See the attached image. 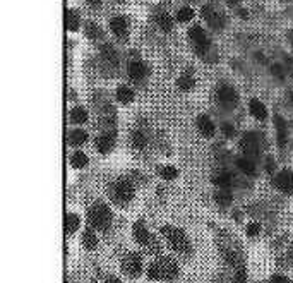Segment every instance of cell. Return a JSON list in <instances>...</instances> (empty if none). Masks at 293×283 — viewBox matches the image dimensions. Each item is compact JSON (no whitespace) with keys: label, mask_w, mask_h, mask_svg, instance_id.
<instances>
[{"label":"cell","mask_w":293,"mask_h":283,"mask_svg":"<svg viewBox=\"0 0 293 283\" xmlns=\"http://www.w3.org/2000/svg\"><path fill=\"white\" fill-rule=\"evenodd\" d=\"M127 72H129V77L132 81H142L149 74V69H148V66H146L144 62L134 60V62H130V64H129V69H127Z\"/></svg>","instance_id":"cell-9"},{"label":"cell","mask_w":293,"mask_h":283,"mask_svg":"<svg viewBox=\"0 0 293 283\" xmlns=\"http://www.w3.org/2000/svg\"><path fill=\"white\" fill-rule=\"evenodd\" d=\"M86 2L91 5V7H100V5H102L103 0H86Z\"/></svg>","instance_id":"cell-41"},{"label":"cell","mask_w":293,"mask_h":283,"mask_svg":"<svg viewBox=\"0 0 293 283\" xmlns=\"http://www.w3.org/2000/svg\"><path fill=\"white\" fill-rule=\"evenodd\" d=\"M275 185L281 193H293V174L290 170H281L275 177Z\"/></svg>","instance_id":"cell-8"},{"label":"cell","mask_w":293,"mask_h":283,"mask_svg":"<svg viewBox=\"0 0 293 283\" xmlns=\"http://www.w3.org/2000/svg\"><path fill=\"white\" fill-rule=\"evenodd\" d=\"M226 4L230 5V7H235V5L240 4V0H226Z\"/></svg>","instance_id":"cell-43"},{"label":"cell","mask_w":293,"mask_h":283,"mask_svg":"<svg viewBox=\"0 0 293 283\" xmlns=\"http://www.w3.org/2000/svg\"><path fill=\"white\" fill-rule=\"evenodd\" d=\"M249 112H250V115L256 117L257 120L268 119V108L264 106V103L257 98H252L249 102Z\"/></svg>","instance_id":"cell-15"},{"label":"cell","mask_w":293,"mask_h":283,"mask_svg":"<svg viewBox=\"0 0 293 283\" xmlns=\"http://www.w3.org/2000/svg\"><path fill=\"white\" fill-rule=\"evenodd\" d=\"M213 182H214V185L220 189H230V185H232V177L228 174H220L213 178Z\"/></svg>","instance_id":"cell-33"},{"label":"cell","mask_w":293,"mask_h":283,"mask_svg":"<svg viewBox=\"0 0 293 283\" xmlns=\"http://www.w3.org/2000/svg\"><path fill=\"white\" fill-rule=\"evenodd\" d=\"M87 220L93 229L98 230H106L112 225V211L106 204H94L87 213Z\"/></svg>","instance_id":"cell-2"},{"label":"cell","mask_w":293,"mask_h":283,"mask_svg":"<svg viewBox=\"0 0 293 283\" xmlns=\"http://www.w3.org/2000/svg\"><path fill=\"white\" fill-rule=\"evenodd\" d=\"M156 22H158L159 29L165 31V33H170L172 29H173V19H172L168 14H159L158 19H156Z\"/></svg>","instance_id":"cell-27"},{"label":"cell","mask_w":293,"mask_h":283,"mask_svg":"<svg viewBox=\"0 0 293 283\" xmlns=\"http://www.w3.org/2000/svg\"><path fill=\"white\" fill-rule=\"evenodd\" d=\"M189 36H190L192 43L195 45V50L199 52V53H204V52L209 48L211 41L209 38L206 36V33H204V29L201 28V26H192L190 31H189Z\"/></svg>","instance_id":"cell-5"},{"label":"cell","mask_w":293,"mask_h":283,"mask_svg":"<svg viewBox=\"0 0 293 283\" xmlns=\"http://www.w3.org/2000/svg\"><path fill=\"white\" fill-rule=\"evenodd\" d=\"M218 100L228 108H233L239 103V93L232 86H221L218 89Z\"/></svg>","instance_id":"cell-7"},{"label":"cell","mask_w":293,"mask_h":283,"mask_svg":"<svg viewBox=\"0 0 293 283\" xmlns=\"http://www.w3.org/2000/svg\"><path fill=\"white\" fill-rule=\"evenodd\" d=\"M117 100L123 105H129V103L134 102V91L130 89L129 86H120L117 89Z\"/></svg>","instance_id":"cell-20"},{"label":"cell","mask_w":293,"mask_h":283,"mask_svg":"<svg viewBox=\"0 0 293 283\" xmlns=\"http://www.w3.org/2000/svg\"><path fill=\"white\" fill-rule=\"evenodd\" d=\"M221 132L224 134V138H233L235 136V127H233L232 124H223L221 125Z\"/></svg>","instance_id":"cell-38"},{"label":"cell","mask_w":293,"mask_h":283,"mask_svg":"<svg viewBox=\"0 0 293 283\" xmlns=\"http://www.w3.org/2000/svg\"><path fill=\"white\" fill-rule=\"evenodd\" d=\"M122 271H125V275H129L130 278H136V276L141 275L142 271V259L139 254H130L125 256V259L122 261Z\"/></svg>","instance_id":"cell-3"},{"label":"cell","mask_w":293,"mask_h":283,"mask_svg":"<svg viewBox=\"0 0 293 283\" xmlns=\"http://www.w3.org/2000/svg\"><path fill=\"white\" fill-rule=\"evenodd\" d=\"M194 18V9L192 7H182L180 11L177 12V21L178 22H189Z\"/></svg>","instance_id":"cell-34"},{"label":"cell","mask_w":293,"mask_h":283,"mask_svg":"<svg viewBox=\"0 0 293 283\" xmlns=\"http://www.w3.org/2000/svg\"><path fill=\"white\" fill-rule=\"evenodd\" d=\"M214 197H216L218 203L223 204V206L230 204V203H232V199H233L232 191H230V189H218L216 194H214Z\"/></svg>","instance_id":"cell-29"},{"label":"cell","mask_w":293,"mask_h":283,"mask_svg":"<svg viewBox=\"0 0 293 283\" xmlns=\"http://www.w3.org/2000/svg\"><path fill=\"white\" fill-rule=\"evenodd\" d=\"M132 235H134V239L138 240L139 244H142V246H148V244L151 242V235H149L148 229H146V225L141 220L136 222L134 227H132Z\"/></svg>","instance_id":"cell-14"},{"label":"cell","mask_w":293,"mask_h":283,"mask_svg":"<svg viewBox=\"0 0 293 283\" xmlns=\"http://www.w3.org/2000/svg\"><path fill=\"white\" fill-rule=\"evenodd\" d=\"M102 55L103 58L106 60V64H110V66L117 67L119 66V53H117V50L112 47V45H103L102 47Z\"/></svg>","instance_id":"cell-18"},{"label":"cell","mask_w":293,"mask_h":283,"mask_svg":"<svg viewBox=\"0 0 293 283\" xmlns=\"http://www.w3.org/2000/svg\"><path fill=\"white\" fill-rule=\"evenodd\" d=\"M117 2H123V0H117Z\"/></svg>","instance_id":"cell-44"},{"label":"cell","mask_w":293,"mask_h":283,"mask_svg":"<svg viewBox=\"0 0 293 283\" xmlns=\"http://www.w3.org/2000/svg\"><path fill=\"white\" fill-rule=\"evenodd\" d=\"M235 283H247V273L243 266H239L235 271Z\"/></svg>","instance_id":"cell-36"},{"label":"cell","mask_w":293,"mask_h":283,"mask_svg":"<svg viewBox=\"0 0 293 283\" xmlns=\"http://www.w3.org/2000/svg\"><path fill=\"white\" fill-rule=\"evenodd\" d=\"M110 28H112V33L117 38H125L129 35V22L123 16H117L110 21Z\"/></svg>","instance_id":"cell-10"},{"label":"cell","mask_w":293,"mask_h":283,"mask_svg":"<svg viewBox=\"0 0 293 283\" xmlns=\"http://www.w3.org/2000/svg\"><path fill=\"white\" fill-rule=\"evenodd\" d=\"M161 233L167 237L168 244H170V247L173 250L182 252V254H189V252H190V244H189L187 237H185V233L182 232L180 229H177V227L165 225L161 229Z\"/></svg>","instance_id":"cell-1"},{"label":"cell","mask_w":293,"mask_h":283,"mask_svg":"<svg viewBox=\"0 0 293 283\" xmlns=\"http://www.w3.org/2000/svg\"><path fill=\"white\" fill-rule=\"evenodd\" d=\"M197 129H199V132L204 136V138H213L214 132H216V127H214V124L211 122L207 117H199V120H197Z\"/></svg>","instance_id":"cell-16"},{"label":"cell","mask_w":293,"mask_h":283,"mask_svg":"<svg viewBox=\"0 0 293 283\" xmlns=\"http://www.w3.org/2000/svg\"><path fill=\"white\" fill-rule=\"evenodd\" d=\"M79 14H77L76 11H72V9H67V12H65V28H67V31H77L79 29Z\"/></svg>","instance_id":"cell-17"},{"label":"cell","mask_w":293,"mask_h":283,"mask_svg":"<svg viewBox=\"0 0 293 283\" xmlns=\"http://www.w3.org/2000/svg\"><path fill=\"white\" fill-rule=\"evenodd\" d=\"M84 31H86V36L89 38V40H98V38H102V28L93 21L86 22Z\"/></svg>","instance_id":"cell-25"},{"label":"cell","mask_w":293,"mask_h":283,"mask_svg":"<svg viewBox=\"0 0 293 283\" xmlns=\"http://www.w3.org/2000/svg\"><path fill=\"white\" fill-rule=\"evenodd\" d=\"M271 71H273V74H276V76L279 77V79H283V69L279 64H275V66L271 67Z\"/></svg>","instance_id":"cell-39"},{"label":"cell","mask_w":293,"mask_h":283,"mask_svg":"<svg viewBox=\"0 0 293 283\" xmlns=\"http://www.w3.org/2000/svg\"><path fill=\"white\" fill-rule=\"evenodd\" d=\"M148 276H149L151 280H163L161 269H159L158 263H153V265L149 266V268H148Z\"/></svg>","instance_id":"cell-35"},{"label":"cell","mask_w":293,"mask_h":283,"mask_svg":"<svg viewBox=\"0 0 293 283\" xmlns=\"http://www.w3.org/2000/svg\"><path fill=\"white\" fill-rule=\"evenodd\" d=\"M70 120L74 124H84L87 120V112L83 106H76V108L70 110Z\"/></svg>","instance_id":"cell-30"},{"label":"cell","mask_w":293,"mask_h":283,"mask_svg":"<svg viewBox=\"0 0 293 283\" xmlns=\"http://www.w3.org/2000/svg\"><path fill=\"white\" fill-rule=\"evenodd\" d=\"M203 18L213 29H221L224 26V18L218 11H214L213 5H204L203 7Z\"/></svg>","instance_id":"cell-6"},{"label":"cell","mask_w":293,"mask_h":283,"mask_svg":"<svg viewBox=\"0 0 293 283\" xmlns=\"http://www.w3.org/2000/svg\"><path fill=\"white\" fill-rule=\"evenodd\" d=\"M83 246L86 247L87 250L96 249V246H98V239H96V233H94L93 230L87 229L86 232H84V235H83Z\"/></svg>","instance_id":"cell-26"},{"label":"cell","mask_w":293,"mask_h":283,"mask_svg":"<svg viewBox=\"0 0 293 283\" xmlns=\"http://www.w3.org/2000/svg\"><path fill=\"white\" fill-rule=\"evenodd\" d=\"M159 175L165 180H175L178 177V170L173 165H163V167H159Z\"/></svg>","instance_id":"cell-28"},{"label":"cell","mask_w":293,"mask_h":283,"mask_svg":"<svg viewBox=\"0 0 293 283\" xmlns=\"http://www.w3.org/2000/svg\"><path fill=\"white\" fill-rule=\"evenodd\" d=\"M260 233V225L259 223H249L247 225V235L249 237H256Z\"/></svg>","instance_id":"cell-37"},{"label":"cell","mask_w":293,"mask_h":283,"mask_svg":"<svg viewBox=\"0 0 293 283\" xmlns=\"http://www.w3.org/2000/svg\"><path fill=\"white\" fill-rule=\"evenodd\" d=\"M87 141V132L86 131H81V129H76V131L70 132L69 136V142L72 146H83L84 142Z\"/></svg>","instance_id":"cell-24"},{"label":"cell","mask_w":293,"mask_h":283,"mask_svg":"<svg viewBox=\"0 0 293 283\" xmlns=\"http://www.w3.org/2000/svg\"><path fill=\"white\" fill-rule=\"evenodd\" d=\"M113 194H115V197L119 201L129 203V201L134 199V185L130 184L129 180H125V178H120L113 185Z\"/></svg>","instance_id":"cell-4"},{"label":"cell","mask_w":293,"mask_h":283,"mask_svg":"<svg viewBox=\"0 0 293 283\" xmlns=\"http://www.w3.org/2000/svg\"><path fill=\"white\" fill-rule=\"evenodd\" d=\"M194 84H195L194 77L189 76V74H184V76H180V77H178V81H177L178 89H182V91H189V89H192V88H194Z\"/></svg>","instance_id":"cell-32"},{"label":"cell","mask_w":293,"mask_h":283,"mask_svg":"<svg viewBox=\"0 0 293 283\" xmlns=\"http://www.w3.org/2000/svg\"><path fill=\"white\" fill-rule=\"evenodd\" d=\"M115 146V134H103V136H98L96 138V149L102 155H106V153L112 151V148Z\"/></svg>","instance_id":"cell-13"},{"label":"cell","mask_w":293,"mask_h":283,"mask_svg":"<svg viewBox=\"0 0 293 283\" xmlns=\"http://www.w3.org/2000/svg\"><path fill=\"white\" fill-rule=\"evenodd\" d=\"M130 142L136 149H144L148 146V138L144 136V132L141 131H134L132 136H130Z\"/></svg>","instance_id":"cell-23"},{"label":"cell","mask_w":293,"mask_h":283,"mask_svg":"<svg viewBox=\"0 0 293 283\" xmlns=\"http://www.w3.org/2000/svg\"><path fill=\"white\" fill-rule=\"evenodd\" d=\"M271 283H288V280H286L283 275H275L271 278Z\"/></svg>","instance_id":"cell-40"},{"label":"cell","mask_w":293,"mask_h":283,"mask_svg":"<svg viewBox=\"0 0 293 283\" xmlns=\"http://www.w3.org/2000/svg\"><path fill=\"white\" fill-rule=\"evenodd\" d=\"M77 229H79V218H77V214L69 213L65 216V233H67V235H72Z\"/></svg>","instance_id":"cell-22"},{"label":"cell","mask_w":293,"mask_h":283,"mask_svg":"<svg viewBox=\"0 0 293 283\" xmlns=\"http://www.w3.org/2000/svg\"><path fill=\"white\" fill-rule=\"evenodd\" d=\"M242 149L245 151L247 158H252V156L259 155V142H257V138L252 134V132H247L242 139Z\"/></svg>","instance_id":"cell-11"},{"label":"cell","mask_w":293,"mask_h":283,"mask_svg":"<svg viewBox=\"0 0 293 283\" xmlns=\"http://www.w3.org/2000/svg\"><path fill=\"white\" fill-rule=\"evenodd\" d=\"M275 125H276V132H278V144H279V148H283V146L286 144V124L281 117L276 115Z\"/></svg>","instance_id":"cell-19"},{"label":"cell","mask_w":293,"mask_h":283,"mask_svg":"<svg viewBox=\"0 0 293 283\" xmlns=\"http://www.w3.org/2000/svg\"><path fill=\"white\" fill-rule=\"evenodd\" d=\"M159 266V269H161V276L165 280H173L175 276L178 275V266L175 265V261H172V259L168 258H163L159 259V261H156Z\"/></svg>","instance_id":"cell-12"},{"label":"cell","mask_w":293,"mask_h":283,"mask_svg":"<svg viewBox=\"0 0 293 283\" xmlns=\"http://www.w3.org/2000/svg\"><path fill=\"white\" fill-rule=\"evenodd\" d=\"M106 283H122V280H119L117 276H108V278H106Z\"/></svg>","instance_id":"cell-42"},{"label":"cell","mask_w":293,"mask_h":283,"mask_svg":"<svg viewBox=\"0 0 293 283\" xmlns=\"http://www.w3.org/2000/svg\"><path fill=\"white\" fill-rule=\"evenodd\" d=\"M87 156L84 155L83 151H76L72 155V158H70V165H72L74 168H84L87 165Z\"/></svg>","instance_id":"cell-31"},{"label":"cell","mask_w":293,"mask_h":283,"mask_svg":"<svg viewBox=\"0 0 293 283\" xmlns=\"http://www.w3.org/2000/svg\"><path fill=\"white\" fill-rule=\"evenodd\" d=\"M237 167H239L240 170H242L243 174H247V175L256 174V165H254V161L250 160V158H247V156H242V158H239V160H237Z\"/></svg>","instance_id":"cell-21"}]
</instances>
